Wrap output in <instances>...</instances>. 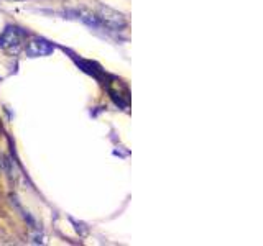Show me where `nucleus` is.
Wrapping results in <instances>:
<instances>
[{
    "instance_id": "f257e3e1",
    "label": "nucleus",
    "mask_w": 263,
    "mask_h": 246,
    "mask_svg": "<svg viewBox=\"0 0 263 246\" xmlns=\"http://www.w3.org/2000/svg\"><path fill=\"white\" fill-rule=\"evenodd\" d=\"M99 22H101L102 26L105 28H112V30H118V28H123L127 22H125V17L122 13H118L115 10L109 9V7H101L99 9Z\"/></svg>"
},
{
    "instance_id": "f03ea898",
    "label": "nucleus",
    "mask_w": 263,
    "mask_h": 246,
    "mask_svg": "<svg viewBox=\"0 0 263 246\" xmlns=\"http://www.w3.org/2000/svg\"><path fill=\"white\" fill-rule=\"evenodd\" d=\"M53 51H55V46L43 38H31L28 44H26V55L31 58L48 56Z\"/></svg>"
},
{
    "instance_id": "7ed1b4c3",
    "label": "nucleus",
    "mask_w": 263,
    "mask_h": 246,
    "mask_svg": "<svg viewBox=\"0 0 263 246\" xmlns=\"http://www.w3.org/2000/svg\"><path fill=\"white\" fill-rule=\"evenodd\" d=\"M22 36L23 33L17 26H7L2 35H0V48H13V46L20 44Z\"/></svg>"
}]
</instances>
